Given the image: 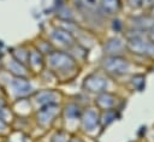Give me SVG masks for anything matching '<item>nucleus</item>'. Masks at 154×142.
I'll use <instances>...</instances> for the list:
<instances>
[{
  "mask_svg": "<svg viewBox=\"0 0 154 142\" xmlns=\"http://www.w3.org/2000/svg\"><path fill=\"white\" fill-rule=\"evenodd\" d=\"M46 65L48 66L49 71L59 78L75 73L77 69L76 59L70 53L58 49H54L46 57Z\"/></svg>",
  "mask_w": 154,
  "mask_h": 142,
  "instance_id": "nucleus-1",
  "label": "nucleus"
},
{
  "mask_svg": "<svg viewBox=\"0 0 154 142\" xmlns=\"http://www.w3.org/2000/svg\"><path fill=\"white\" fill-rule=\"evenodd\" d=\"M102 69L113 76H123L131 70V63L123 55H106L101 63Z\"/></svg>",
  "mask_w": 154,
  "mask_h": 142,
  "instance_id": "nucleus-2",
  "label": "nucleus"
},
{
  "mask_svg": "<svg viewBox=\"0 0 154 142\" xmlns=\"http://www.w3.org/2000/svg\"><path fill=\"white\" fill-rule=\"evenodd\" d=\"M60 113L61 108L59 103H49L38 107V110L35 113V119L38 126H41L42 129H47L54 123V120Z\"/></svg>",
  "mask_w": 154,
  "mask_h": 142,
  "instance_id": "nucleus-3",
  "label": "nucleus"
},
{
  "mask_svg": "<svg viewBox=\"0 0 154 142\" xmlns=\"http://www.w3.org/2000/svg\"><path fill=\"white\" fill-rule=\"evenodd\" d=\"M81 129L84 132L91 134L100 128V111L94 107H87L82 111L79 119Z\"/></svg>",
  "mask_w": 154,
  "mask_h": 142,
  "instance_id": "nucleus-4",
  "label": "nucleus"
},
{
  "mask_svg": "<svg viewBox=\"0 0 154 142\" xmlns=\"http://www.w3.org/2000/svg\"><path fill=\"white\" fill-rule=\"evenodd\" d=\"M107 85H108L107 78L99 72H94V73L88 75L83 81V88L88 93H93L96 95L102 93V91H106Z\"/></svg>",
  "mask_w": 154,
  "mask_h": 142,
  "instance_id": "nucleus-5",
  "label": "nucleus"
},
{
  "mask_svg": "<svg viewBox=\"0 0 154 142\" xmlns=\"http://www.w3.org/2000/svg\"><path fill=\"white\" fill-rule=\"evenodd\" d=\"M10 90L17 99H25L34 93V88L28 77H13L10 82Z\"/></svg>",
  "mask_w": 154,
  "mask_h": 142,
  "instance_id": "nucleus-6",
  "label": "nucleus"
},
{
  "mask_svg": "<svg viewBox=\"0 0 154 142\" xmlns=\"http://www.w3.org/2000/svg\"><path fill=\"white\" fill-rule=\"evenodd\" d=\"M51 39L53 42L58 43L59 46L66 47V48H72L77 45V40L75 35L72 34V31L63 26L54 28L51 31Z\"/></svg>",
  "mask_w": 154,
  "mask_h": 142,
  "instance_id": "nucleus-7",
  "label": "nucleus"
},
{
  "mask_svg": "<svg viewBox=\"0 0 154 142\" xmlns=\"http://www.w3.org/2000/svg\"><path fill=\"white\" fill-rule=\"evenodd\" d=\"M95 107L99 111H108V110H117L119 103H120V99L109 91H102L100 94H97L95 96Z\"/></svg>",
  "mask_w": 154,
  "mask_h": 142,
  "instance_id": "nucleus-8",
  "label": "nucleus"
},
{
  "mask_svg": "<svg viewBox=\"0 0 154 142\" xmlns=\"http://www.w3.org/2000/svg\"><path fill=\"white\" fill-rule=\"evenodd\" d=\"M130 30L141 31V32H148L149 29L154 25V16H152L149 12L135 16L130 19Z\"/></svg>",
  "mask_w": 154,
  "mask_h": 142,
  "instance_id": "nucleus-9",
  "label": "nucleus"
},
{
  "mask_svg": "<svg viewBox=\"0 0 154 142\" xmlns=\"http://www.w3.org/2000/svg\"><path fill=\"white\" fill-rule=\"evenodd\" d=\"M45 65H46L45 55L36 48L30 49L29 55H28V60H26L28 69L34 73H40V72H42Z\"/></svg>",
  "mask_w": 154,
  "mask_h": 142,
  "instance_id": "nucleus-10",
  "label": "nucleus"
},
{
  "mask_svg": "<svg viewBox=\"0 0 154 142\" xmlns=\"http://www.w3.org/2000/svg\"><path fill=\"white\" fill-rule=\"evenodd\" d=\"M59 99H60V94L52 89H43L34 94V102L38 107H42L49 103H58Z\"/></svg>",
  "mask_w": 154,
  "mask_h": 142,
  "instance_id": "nucleus-11",
  "label": "nucleus"
},
{
  "mask_svg": "<svg viewBox=\"0 0 154 142\" xmlns=\"http://www.w3.org/2000/svg\"><path fill=\"white\" fill-rule=\"evenodd\" d=\"M6 70L13 76V77H28L29 75V69L25 64L18 61L17 59H14L12 55L11 58L5 63Z\"/></svg>",
  "mask_w": 154,
  "mask_h": 142,
  "instance_id": "nucleus-12",
  "label": "nucleus"
},
{
  "mask_svg": "<svg viewBox=\"0 0 154 142\" xmlns=\"http://www.w3.org/2000/svg\"><path fill=\"white\" fill-rule=\"evenodd\" d=\"M124 49H126L125 42L119 37H112L107 40L103 47L106 55H122Z\"/></svg>",
  "mask_w": 154,
  "mask_h": 142,
  "instance_id": "nucleus-13",
  "label": "nucleus"
},
{
  "mask_svg": "<svg viewBox=\"0 0 154 142\" xmlns=\"http://www.w3.org/2000/svg\"><path fill=\"white\" fill-rule=\"evenodd\" d=\"M61 112H63V114H64L65 120H66L69 124H71V123L76 124L77 122H79L81 114H82V110H81L79 105L76 103V102H70V103H67V105L64 107V110H63Z\"/></svg>",
  "mask_w": 154,
  "mask_h": 142,
  "instance_id": "nucleus-14",
  "label": "nucleus"
},
{
  "mask_svg": "<svg viewBox=\"0 0 154 142\" xmlns=\"http://www.w3.org/2000/svg\"><path fill=\"white\" fill-rule=\"evenodd\" d=\"M100 6L106 14H116L122 8L120 0H100Z\"/></svg>",
  "mask_w": 154,
  "mask_h": 142,
  "instance_id": "nucleus-15",
  "label": "nucleus"
},
{
  "mask_svg": "<svg viewBox=\"0 0 154 142\" xmlns=\"http://www.w3.org/2000/svg\"><path fill=\"white\" fill-rule=\"evenodd\" d=\"M118 117L117 110H108V111H100V128H105L113 123Z\"/></svg>",
  "mask_w": 154,
  "mask_h": 142,
  "instance_id": "nucleus-16",
  "label": "nucleus"
},
{
  "mask_svg": "<svg viewBox=\"0 0 154 142\" xmlns=\"http://www.w3.org/2000/svg\"><path fill=\"white\" fill-rule=\"evenodd\" d=\"M36 49H38L43 55L47 57L48 54H51V53L54 51V46H53L49 41H47V40H41V41L38 42V45H37Z\"/></svg>",
  "mask_w": 154,
  "mask_h": 142,
  "instance_id": "nucleus-17",
  "label": "nucleus"
},
{
  "mask_svg": "<svg viewBox=\"0 0 154 142\" xmlns=\"http://www.w3.org/2000/svg\"><path fill=\"white\" fill-rule=\"evenodd\" d=\"M70 135L67 131L65 130H60V131H57L53 137H52V142H69L70 140Z\"/></svg>",
  "mask_w": 154,
  "mask_h": 142,
  "instance_id": "nucleus-18",
  "label": "nucleus"
},
{
  "mask_svg": "<svg viewBox=\"0 0 154 142\" xmlns=\"http://www.w3.org/2000/svg\"><path fill=\"white\" fill-rule=\"evenodd\" d=\"M128 5L134 10H138L142 8V0H128Z\"/></svg>",
  "mask_w": 154,
  "mask_h": 142,
  "instance_id": "nucleus-19",
  "label": "nucleus"
},
{
  "mask_svg": "<svg viewBox=\"0 0 154 142\" xmlns=\"http://www.w3.org/2000/svg\"><path fill=\"white\" fill-rule=\"evenodd\" d=\"M83 5L89 8H95L97 5H100L99 0H83Z\"/></svg>",
  "mask_w": 154,
  "mask_h": 142,
  "instance_id": "nucleus-20",
  "label": "nucleus"
},
{
  "mask_svg": "<svg viewBox=\"0 0 154 142\" xmlns=\"http://www.w3.org/2000/svg\"><path fill=\"white\" fill-rule=\"evenodd\" d=\"M154 6V0H142V8L149 11Z\"/></svg>",
  "mask_w": 154,
  "mask_h": 142,
  "instance_id": "nucleus-21",
  "label": "nucleus"
},
{
  "mask_svg": "<svg viewBox=\"0 0 154 142\" xmlns=\"http://www.w3.org/2000/svg\"><path fill=\"white\" fill-rule=\"evenodd\" d=\"M123 26H124V24H123L119 19H114V20H113V30H116L117 32L120 31Z\"/></svg>",
  "mask_w": 154,
  "mask_h": 142,
  "instance_id": "nucleus-22",
  "label": "nucleus"
},
{
  "mask_svg": "<svg viewBox=\"0 0 154 142\" xmlns=\"http://www.w3.org/2000/svg\"><path fill=\"white\" fill-rule=\"evenodd\" d=\"M8 130V123L5 122L2 118H0V132H6Z\"/></svg>",
  "mask_w": 154,
  "mask_h": 142,
  "instance_id": "nucleus-23",
  "label": "nucleus"
},
{
  "mask_svg": "<svg viewBox=\"0 0 154 142\" xmlns=\"http://www.w3.org/2000/svg\"><path fill=\"white\" fill-rule=\"evenodd\" d=\"M148 37H149V40H150L152 42H154V25L149 29V31H148Z\"/></svg>",
  "mask_w": 154,
  "mask_h": 142,
  "instance_id": "nucleus-24",
  "label": "nucleus"
},
{
  "mask_svg": "<svg viewBox=\"0 0 154 142\" xmlns=\"http://www.w3.org/2000/svg\"><path fill=\"white\" fill-rule=\"evenodd\" d=\"M69 142H84V141L81 137H78V136H71L70 140H69Z\"/></svg>",
  "mask_w": 154,
  "mask_h": 142,
  "instance_id": "nucleus-25",
  "label": "nucleus"
},
{
  "mask_svg": "<svg viewBox=\"0 0 154 142\" xmlns=\"http://www.w3.org/2000/svg\"><path fill=\"white\" fill-rule=\"evenodd\" d=\"M0 141H1V137H0Z\"/></svg>",
  "mask_w": 154,
  "mask_h": 142,
  "instance_id": "nucleus-26",
  "label": "nucleus"
}]
</instances>
